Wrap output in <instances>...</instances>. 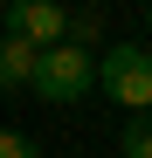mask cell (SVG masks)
Returning a JSON list of instances; mask_svg holds the SVG:
<instances>
[{
	"instance_id": "cell-4",
	"label": "cell",
	"mask_w": 152,
	"mask_h": 158,
	"mask_svg": "<svg viewBox=\"0 0 152 158\" xmlns=\"http://www.w3.org/2000/svg\"><path fill=\"white\" fill-rule=\"evenodd\" d=\"M35 55H42V48H28L21 35H0V89H28Z\"/></svg>"
},
{
	"instance_id": "cell-6",
	"label": "cell",
	"mask_w": 152,
	"mask_h": 158,
	"mask_svg": "<svg viewBox=\"0 0 152 158\" xmlns=\"http://www.w3.org/2000/svg\"><path fill=\"white\" fill-rule=\"evenodd\" d=\"M118 151H124V158H152V110H138L132 124L118 131Z\"/></svg>"
},
{
	"instance_id": "cell-1",
	"label": "cell",
	"mask_w": 152,
	"mask_h": 158,
	"mask_svg": "<svg viewBox=\"0 0 152 158\" xmlns=\"http://www.w3.org/2000/svg\"><path fill=\"white\" fill-rule=\"evenodd\" d=\"M97 89L124 110H152V48L145 41H111L104 55H97Z\"/></svg>"
},
{
	"instance_id": "cell-5",
	"label": "cell",
	"mask_w": 152,
	"mask_h": 158,
	"mask_svg": "<svg viewBox=\"0 0 152 158\" xmlns=\"http://www.w3.org/2000/svg\"><path fill=\"white\" fill-rule=\"evenodd\" d=\"M97 35H104V14H97V7H69V48H97Z\"/></svg>"
},
{
	"instance_id": "cell-8",
	"label": "cell",
	"mask_w": 152,
	"mask_h": 158,
	"mask_svg": "<svg viewBox=\"0 0 152 158\" xmlns=\"http://www.w3.org/2000/svg\"><path fill=\"white\" fill-rule=\"evenodd\" d=\"M145 35H152V0H145Z\"/></svg>"
},
{
	"instance_id": "cell-2",
	"label": "cell",
	"mask_w": 152,
	"mask_h": 158,
	"mask_svg": "<svg viewBox=\"0 0 152 158\" xmlns=\"http://www.w3.org/2000/svg\"><path fill=\"white\" fill-rule=\"evenodd\" d=\"M28 89H35L42 103H83V96L97 89V55H90V48H69V41L42 48V55H35V76H28Z\"/></svg>"
},
{
	"instance_id": "cell-7",
	"label": "cell",
	"mask_w": 152,
	"mask_h": 158,
	"mask_svg": "<svg viewBox=\"0 0 152 158\" xmlns=\"http://www.w3.org/2000/svg\"><path fill=\"white\" fill-rule=\"evenodd\" d=\"M0 158H42V144L28 131H0Z\"/></svg>"
},
{
	"instance_id": "cell-3",
	"label": "cell",
	"mask_w": 152,
	"mask_h": 158,
	"mask_svg": "<svg viewBox=\"0 0 152 158\" xmlns=\"http://www.w3.org/2000/svg\"><path fill=\"white\" fill-rule=\"evenodd\" d=\"M0 35H21L28 48H56L69 35V7L62 0H7L0 7Z\"/></svg>"
}]
</instances>
